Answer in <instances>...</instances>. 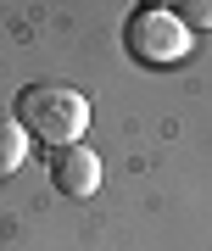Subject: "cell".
<instances>
[{
    "instance_id": "cell-4",
    "label": "cell",
    "mask_w": 212,
    "mask_h": 251,
    "mask_svg": "<svg viewBox=\"0 0 212 251\" xmlns=\"http://www.w3.org/2000/svg\"><path fill=\"white\" fill-rule=\"evenodd\" d=\"M28 156V134L17 128V117H0V173H17Z\"/></svg>"
},
{
    "instance_id": "cell-3",
    "label": "cell",
    "mask_w": 212,
    "mask_h": 251,
    "mask_svg": "<svg viewBox=\"0 0 212 251\" xmlns=\"http://www.w3.org/2000/svg\"><path fill=\"white\" fill-rule=\"evenodd\" d=\"M51 184L62 190L73 201H89L101 190V156L89 151V145H67V151L51 156Z\"/></svg>"
},
{
    "instance_id": "cell-5",
    "label": "cell",
    "mask_w": 212,
    "mask_h": 251,
    "mask_svg": "<svg viewBox=\"0 0 212 251\" xmlns=\"http://www.w3.org/2000/svg\"><path fill=\"white\" fill-rule=\"evenodd\" d=\"M173 17L185 23L190 34L195 28H212V0H185V6H173Z\"/></svg>"
},
{
    "instance_id": "cell-1",
    "label": "cell",
    "mask_w": 212,
    "mask_h": 251,
    "mask_svg": "<svg viewBox=\"0 0 212 251\" xmlns=\"http://www.w3.org/2000/svg\"><path fill=\"white\" fill-rule=\"evenodd\" d=\"M11 117H17V128L34 145H51V156H56V151H67V145L84 140L89 95L73 90V84H23L17 100H11Z\"/></svg>"
},
{
    "instance_id": "cell-2",
    "label": "cell",
    "mask_w": 212,
    "mask_h": 251,
    "mask_svg": "<svg viewBox=\"0 0 212 251\" xmlns=\"http://www.w3.org/2000/svg\"><path fill=\"white\" fill-rule=\"evenodd\" d=\"M195 50V34L173 17V6H134L123 17V56L140 67H179Z\"/></svg>"
}]
</instances>
